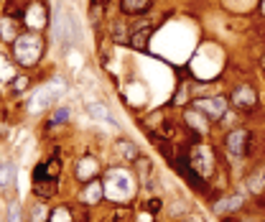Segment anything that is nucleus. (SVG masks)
I'll list each match as a JSON object with an SVG mask.
<instances>
[{
  "label": "nucleus",
  "instance_id": "1",
  "mask_svg": "<svg viewBox=\"0 0 265 222\" xmlns=\"http://www.w3.org/2000/svg\"><path fill=\"white\" fill-rule=\"evenodd\" d=\"M41 51H44V46H41V39L39 36H21L18 41H15V57H18V62L21 64H36L39 59H41Z\"/></svg>",
  "mask_w": 265,
  "mask_h": 222
},
{
  "label": "nucleus",
  "instance_id": "2",
  "mask_svg": "<svg viewBox=\"0 0 265 222\" xmlns=\"http://www.w3.org/2000/svg\"><path fill=\"white\" fill-rule=\"evenodd\" d=\"M130 192H132L130 176L125 171H110V176H107V194L112 199H125V197H130Z\"/></svg>",
  "mask_w": 265,
  "mask_h": 222
},
{
  "label": "nucleus",
  "instance_id": "3",
  "mask_svg": "<svg viewBox=\"0 0 265 222\" xmlns=\"http://www.w3.org/2000/svg\"><path fill=\"white\" fill-rule=\"evenodd\" d=\"M192 166L197 169L201 176H209L212 171H214V153L209 151L206 146H199V148H194L192 151Z\"/></svg>",
  "mask_w": 265,
  "mask_h": 222
},
{
  "label": "nucleus",
  "instance_id": "4",
  "mask_svg": "<svg viewBox=\"0 0 265 222\" xmlns=\"http://www.w3.org/2000/svg\"><path fill=\"white\" fill-rule=\"evenodd\" d=\"M248 141H253V136L248 133V131H242V128H237V131H232L230 136H227V151L232 153V156H245L250 148H248Z\"/></svg>",
  "mask_w": 265,
  "mask_h": 222
},
{
  "label": "nucleus",
  "instance_id": "5",
  "mask_svg": "<svg viewBox=\"0 0 265 222\" xmlns=\"http://www.w3.org/2000/svg\"><path fill=\"white\" fill-rule=\"evenodd\" d=\"M197 107L206 115V118H222L227 113V100L224 97H206V100H197Z\"/></svg>",
  "mask_w": 265,
  "mask_h": 222
},
{
  "label": "nucleus",
  "instance_id": "6",
  "mask_svg": "<svg viewBox=\"0 0 265 222\" xmlns=\"http://www.w3.org/2000/svg\"><path fill=\"white\" fill-rule=\"evenodd\" d=\"M232 102H235V107H240V110H250V107H255V102H258V92H255L250 84H240V87L232 92Z\"/></svg>",
  "mask_w": 265,
  "mask_h": 222
},
{
  "label": "nucleus",
  "instance_id": "7",
  "mask_svg": "<svg viewBox=\"0 0 265 222\" xmlns=\"http://www.w3.org/2000/svg\"><path fill=\"white\" fill-rule=\"evenodd\" d=\"M176 169H179V171H181L189 181H192V187H199V189L204 187V176L199 174L194 166H192V161H189V158H184V156H181V158L176 161Z\"/></svg>",
  "mask_w": 265,
  "mask_h": 222
},
{
  "label": "nucleus",
  "instance_id": "8",
  "mask_svg": "<svg viewBox=\"0 0 265 222\" xmlns=\"http://www.w3.org/2000/svg\"><path fill=\"white\" fill-rule=\"evenodd\" d=\"M184 118H186L189 128H194L197 133H206V128H209V125H206V120H209V118H206L199 107L197 110H186V113H184Z\"/></svg>",
  "mask_w": 265,
  "mask_h": 222
},
{
  "label": "nucleus",
  "instance_id": "9",
  "mask_svg": "<svg viewBox=\"0 0 265 222\" xmlns=\"http://www.w3.org/2000/svg\"><path fill=\"white\" fill-rule=\"evenodd\" d=\"M248 189L253 194H263L265 192V163H260L250 176H248Z\"/></svg>",
  "mask_w": 265,
  "mask_h": 222
},
{
  "label": "nucleus",
  "instance_id": "10",
  "mask_svg": "<svg viewBox=\"0 0 265 222\" xmlns=\"http://www.w3.org/2000/svg\"><path fill=\"white\" fill-rule=\"evenodd\" d=\"M240 207H242V197L235 194V197H227V199L217 202V205H214V212H217V215H227V212H237Z\"/></svg>",
  "mask_w": 265,
  "mask_h": 222
},
{
  "label": "nucleus",
  "instance_id": "11",
  "mask_svg": "<svg viewBox=\"0 0 265 222\" xmlns=\"http://www.w3.org/2000/svg\"><path fill=\"white\" fill-rule=\"evenodd\" d=\"M148 39H150V28L145 26V28H140V31H132L128 44H130L132 49H138V51H145V49H148Z\"/></svg>",
  "mask_w": 265,
  "mask_h": 222
},
{
  "label": "nucleus",
  "instance_id": "12",
  "mask_svg": "<svg viewBox=\"0 0 265 222\" xmlns=\"http://www.w3.org/2000/svg\"><path fill=\"white\" fill-rule=\"evenodd\" d=\"M87 110H89V115L94 118V120H102V123H115V118H112V113L105 107V105H100V102H89L87 105Z\"/></svg>",
  "mask_w": 265,
  "mask_h": 222
},
{
  "label": "nucleus",
  "instance_id": "13",
  "mask_svg": "<svg viewBox=\"0 0 265 222\" xmlns=\"http://www.w3.org/2000/svg\"><path fill=\"white\" fill-rule=\"evenodd\" d=\"M97 169H100V166H97L94 158H84V161L79 163V169H77V176H79L82 181H87V179H92V176L97 174Z\"/></svg>",
  "mask_w": 265,
  "mask_h": 222
},
{
  "label": "nucleus",
  "instance_id": "14",
  "mask_svg": "<svg viewBox=\"0 0 265 222\" xmlns=\"http://www.w3.org/2000/svg\"><path fill=\"white\" fill-rule=\"evenodd\" d=\"M150 3L153 0H123V13H128V15H138V13H145L148 8H150Z\"/></svg>",
  "mask_w": 265,
  "mask_h": 222
},
{
  "label": "nucleus",
  "instance_id": "15",
  "mask_svg": "<svg viewBox=\"0 0 265 222\" xmlns=\"http://www.w3.org/2000/svg\"><path fill=\"white\" fill-rule=\"evenodd\" d=\"M44 21H46L44 8H41L39 3H33V5H31V10H28V23H31L33 28H39V26H44Z\"/></svg>",
  "mask_w": 265,
  "mask_h": 222
},
{
  "label": "nucleus",
  "instance_id": "16",
  "mask_svg": "<svg viewBox=\"0 0 265 222\" xmlns=\"http://www.w3.org/2000/svg\"><path fill=\"white\" fill-rule=\"evenodd\" d=\"M84 199H87L89 205H97V202L102 199V187L92 181V184H89V187L84 189Z\"/></svg>",
  "mask_w": 265,
  "mask_h": 222
},
{
  "label": "nucleus",
  "instance_id": "17",
  "mask_svg": "<svg viewBox=\"0 0 265 222\" xmlns=\"http://www.w3.org/2000/svg\"><path fill=\"white\" fill-rule=\"evenodd\" d=\"M13 179H15V169H13L10 163H3V166H0V187H3V189L10 187Z\"/></svg>",
  "mask_w": 265,
  "mask_h": 222
},
{
  "label": "nucleus",
  "instance_id": "18",
  "mask_svg": "<svg viewBox=\"0 0 265 222\" xmlns=\"http://www.w3.org/2000/svg\"><path fill=\"white\" fill-rule=\"evenodd\" d=\"M49 222H71V215H69L66 207H59V210H54L49 215Z\"/></svg>",
  "mask_w": 265,
  "mask_h": 222
},
{
  "label": "nucleus",
  "instance_id": "19",
  "mask_svg": "<svg viewBox=\"0 0 265 222\" xmlns=\"http://www.w3.org/2000/svg\"><path fill=\"white\" fill-rule=\"evenodd\" d=\"M123 156H125L128 161H132V158H138V148L132 146V143H128V141H123Z\"/></svg>",
  "mask_w": 265,
  "mask_h": 222
},
{
  "label": "nucleus",
  "instance_id": "20",
  "mask_svg": "<svg viewBox=\"0 0 265 222\" xmlns=\"http://www.w3.org/2000/svg\"><path fill=\"white\" fill-rule=\"evenodd\" d=\"M5 13H8L10 18H21V15H23V10H21V8H18V3H13V0L5 5Z\"/></svg>",
  "mask_w": 265,
  "mask_h": 222
},
{
  "label": "nucleus",
  "instance_id": "21",
  "mask_svg": "<svg viewBox=\"0 0 265 222\" xmlns=\"http://www.w3.org/2000/svg\"><path fill=\"white\" fill-rule=\"evenodd\" d=\"M46 215H49V212H46V207H44V205H39V207L33 210V215H31V222H44L46 220Z\"/></svg>",
  "mask_w": 265,
  "mask_h": 222
},
{
  "label": "nucleus",
  "instance_id": "22",
  "mask_svg": "<svg viewBox=\"0 0 265 222\" xmlns=\"http://www.w3.org/2000/svg\"><path fill=\"white\" fill-rule=\"evenodd\" d=\"M8 222H21V207H18V205H10V207H8Z\"/></svg>",
  "mask_w": 265,
  "mask_h": 222
},
{
  "label": "nucleus",
  "instance_id": "23",
  "mask_svg": "<svg viewBox=\"0 0 265 222\" xmlns=\"http://www.w3.org/2000/svg\"><path fill=\"white\" fill-rule=\"evenodd\" d=\"M145 210H148V212H153V215H156V212H158V210H161V199H150V202H145Z\"/></svg>",
  "mask_w": 265,
  "mask_h": 222
},
{
  "label": "nucleus",
  "instance_id": "24",
  "mask_svg": "<svg viewBox=\"0 0 265 222\" xmlns=\"http://www.w3.org/2000/svg\"><path fill=\"white\" fill-rule=\"evenodd\" d=\"M66 118H69V113H66V110H56V113H54V118H51V123H64Z\"/></svg>",
  "mask_w": 265,
  "mask_h": 222
},
{
  "label": "nucleus",
  "instance_id": "25",
  "mask_svg": "<svg viewBox=\"0 0 265 222\" xmlns=\"http://www.w3.org/2000/svg\"><path fill=\"white\" fill-rule=\"evenodd\" d=\"M13 36H15V33H13V26H8V21H5V23H3V39L10 41Z\"/></svg>",
  "mask_w": 265,
  "mask_h": 222
},
{
  "label": "nucleus",
  "instance_id": "26",
  "mask_svg": "<svg viewBox=\"0 0 265 222\" xmlns=\"http://www.w3.org/2000/svg\"><path fill=\"white\" fill-rule=\"evenodd\" d=\"M26 82H28L26 77H15V82H13V89H18V92H21V89H26Z\"/></svg>",
  "mask_w": 265,
  "mask_h": 222
},
{
  "label": "nucleus",
  "instance_id": "27",
  "mask_svg": "<svg viewBox=\"0 0 265 222\" xmlns=\"http://www.w3.org/2000/svg\"><path fill=\"white\" fill-rule=\"evenodd\" d=\"M184 100H186V89H184V87H181V89H179V95H176V102H179V105H181V102H184Z\"/></svg>",
  "mask_w": 265,
  "mask_h": 222
},
{
  "label": "nucleus",
  "instance_id": "28",
  "mask_svg": "<svg viewBox=\"0 0 265 222\" xmlns=\"http://www.w3.org/2000/svg\"><path fill=\"white\" fill-rule=\"evenodd\" d=\"M107 3H110V0H92V5H94V8H102V10H105Z\"/></svg>",
  "mask_w": 265,
  "mask_h": 222
},
{
  "label": "nucleus",
  "instance_id": "29",
  "mask_svg": "<svg viewBox=\"0 0 265 222\" xmlns=\"http://www.w3.org/2000/svg\"><path fill=\"white\" fill-rule=\"evenodd\" d=\"M260 10H263V15H265V0H263V5H260Z\"/></svg>",
  "mask_w": 265,
  "mask_h": 222
},
{
  "label": "nucleus",
  "instance_id": "30",
  "mask_svg": "<svg viewBox=\"0 0 265 222\" xmlns=\"http://www.w3.org/2000/svg\"><path fill=\"white\" fill-rule=\"evenodd\" d=\"M186 222H201V220H197V217H194V220H186Z\"/></svg>",
  "mask_w": 265,
  "mask_h": 222
},
{
  "label": "nucleus",
  "instance_id": "31",
  "mask_svg": "<svg viewBox=\"0 0 265 222\" xmlns=\"http://www.w3.org/2000/svg\"><path fill=\"white\" fill-rule=\"evenodd\" d=\"M263 67H265V59H263Z\"/></svg>",
  "mask_w": 265,
  "mask_h": 222
}]
</instances>
